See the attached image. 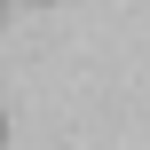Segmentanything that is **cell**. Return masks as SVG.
<instances>
[{
  "label": "cell",
  "instance_id": "6da1fadb",
  "mask_svg": "<svg viewBox=\"0 0 150 150\" xmlns=\"http://www.w3.org/2000/svg\"><path fill=\"white\" fill-rule=\"evenodd\" d=\"M0 134H8V127H0Z\"/></svg>",
  "mask_w": 150,
  "mask_h": 150
}]
</instances>
